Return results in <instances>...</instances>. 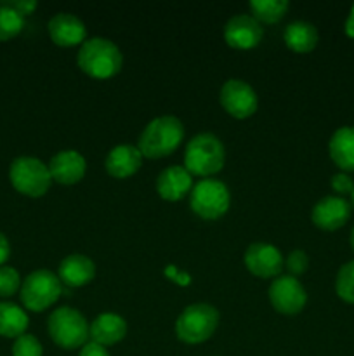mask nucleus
<instances>
[{"mask_svg": "<svg viewBox=\"0 0 354 356\" xmlns=\"http://www.w3.org/2000/svg\"><path fill=\"white\" fill-rule=\"evenodd\" d=\"M44 348L40 341L31 334H23L17 339H14L12 344V356H42Z\"/></svg>", "mask_w": 354, "mask_h": 356, "instance_id": "27", "label": "nucleus"}, {"mask_svg": "<svg viewBox=\"0 0 354 356\" xmlns=\"http://www.w3.org/2000/svg\"><path fill=\"white\" fill-rule=\"evenodd\" d=\"M219 101L226 113L238 120L252 117L259 108V99L253 87L239 79H229L222 83Z\"/></svg>", "mask_w": 354, "mask_h": 356, "instance_id": "9", "label": "nucleus"}, {"mask_svg": "<svg viewBox=\"0 0 354 356\" xmlns=\"http://www.w3.org/2000/svg\"><path fill=\"white\" fill-rule=\"evenodd\" d=\"M127 336V322L117 313H101L89 327V337L92 343L108 348L120 343Z\"/></svg>", "mask_w": 354, "mask_h": 356, "instance_id": "19", "label": "nucleus"}, {"mask_svg": "<svg viewBox=\"0 0 354 356\" xmlns=\"http://www.w3.org/2000/svg\"><path fill=\"white\" fill-rule=\"evenodd\" d=\"M269 302L281 315H297L307 305L304 285L290 275H280L269 285Z\"/></svg>", "mask_w": 354, "mask_h": 356, "instance_id": "10", "label": "nucleus"}, {"mask_svg": "<svg viewBox=\"0 0 354 356\" xmlns=\"http://www.w3.org/2000/svg\"><path fill=\"white\" fill-rule=\"evenodd\" d=\"M184 139V125L174 115H162L149 122L139 136L137 148L144 159L158 160L179 148Z\"/></svg>", "mask_w": 354, "mask_h": 356, "instance_id": "2", "label": "nucleus"}, {"mask_svg": "<svg viewBox=\"0 0 354 356\" xmlns=\"http://www.w3.org/2000/svg\"><path fill=\"white\" fill-rule=\"evenodd\" d=\"M191 211L205 221L221 219L231 205V193L222 181L207 177L198 181L189 195Z\"/></svg>", "mask_w": 354, "mask_h": 356, "instance_id": "8", "label": "nucleus"}, {"mask_svg": "<svg viewBox=\"0 0 354 356\" xmlns=\"http://www.w3.org/2000/svg\"><path fill=\"white\" fill-rule=\"evenodd\" d=\"M9 181L17 193L30 198H40L52 183L49 165L35 156H17L9 167Z\"/></svg>", "mask_w": 354, "mask_h": 356, "instance_id": "6", "label": "nucleus"}, {"mask_svg": "<svg viewBox=\"0 0 354 356\" xmlns=\"http://www.w3.org/2000/svg\"><path fill=\"white\" fill-rule=\"evenodd\" d=\"M9 256H10V243L9 240H7V236L0 232V266H3V264L7 263Z\"/></svg>", "mask_w": 354, "mask_h": 356, "instance_id": "33", "label": "nucleus"}, {"mask_svg": "<svg viewBox=\"0 0 354 356\" xmlns=\"http://www.w3.org/2000/svg\"><path fill=\"white\" fill-rule=\"evenodd\" d=\"M328 153L342 172H354V127L337 129L330 138Z\"/></svg>", "mask_w": 354, "mask_h": 356, "instance_id": "20", "label": "nucleus"}, {"mask_svg": "<svg viewBox=\"0 0 354 356\" xmlns=\"http://www.w3.org/2000/svg\"><path fill=\"white\" fill-rule=\"evenodd\" d=\"M21 289L19 271L12 266H0V298H10Z\"/></svg>", "mask_w": 354, "mask_h": 356, "instance_id": "26", "label": "nucleus"}, {"mask_svg": "<svg viewBox=\"0 0 354 356\" xmlns=\"http://www.w3.org/2000/svg\"><path fill=\"white\" fill-rule=\"evenodd\" d=\"M226 162V149L221 139L212 132H200L189 139L184 152V169L191 176L212 177L221 172Z\"/></svg>", "mask_w": 354, "mask_h": 356, "instance_id": "3", "label": "nucleus"}, {"mask_svg": "<svg viewBox=\"0 0 354 356\" xmlns=\"http://www.w3.org/2000/svg\"><path fill=\"white\" fill-rule=\"evenodd\" d=\"M62 284L56 273L49 270L31 271L21 284L19 298L26 309L35 313L45 312L61 298Z\"/></svg>", "mask_w": 354, "mask_h": 356, "instance_id": "7", "label": "nucleus"}, {"mask_svg": "<svg viewBox=\"0 0 354 356\" xmlns=\"http://www.w3.org/2000/svg\"><path fill=\"white\" fill-rule=\"evenodd\" d=\"M78 356H110V353H108V350L104 346L90 341V343H87L85 346L80 350Z\"/></svg>", "mask_w": 354, "mask_h": 356, "instance_id": "31", "label": "nucleus"}, {"mask_svg": "<svg viewBox=\"0 0 354 356\" xmlns=\"http://www.w3.org/2000/svg\"><path fill=\"white\" fill-rule=\"evenodd\" d=\"M165 275L169 278H172L174 282H177L179 285H187L191 282V277L187 273H180V271L176 270V266H169L165 270Z\"/></svg>", "mask_w": 354, "mask_h": 356, "instance_id": "32", "label": "nucleus"}, {"mask_svg": "<svg viewBox=\"0 0 354 356\" xmlns=\"http://www.w3.org/2000/svg\"><path fill=\"white\" fill-rule=\"evenodd\" d=\"M47 31L51 40L59 47H75L87 40V28L80 17L69 13H58L49 19Z\"/></svg>", "mask_w": 354, "mask_h": 356, "instance_id": "15", "label": "nucleus"}, {"mask_svg": "<svg viewBox=\"0 0 354 356\" xmlns=\"http://www.w3.org/2000/svg\"><path fill=\"white\" fill-rule=\"evenodd\" d=\"M217 309L208 302H194L184 308L176 320V336L184 344H201L210 339L219 327Z\"/></svg>", "mask_w": 354, "mask_h": 356, "instance_id": "4", "label": "nucleus"}, {"mask_svg": "<svg viewBox=\"0 0 354 356\" xmlns=\"http://www.w3.org/2000/svg\"><path fill=\"white\" fill-rule=\"evenodd\" d=\"M288 9H290V3L287 0H252L250 2L252 16L264 24H274L281 21Z\"/></svg>", "mask_w": 354, "mask_h": 356, "instance_id": "23", "label": "nucleus"}, {"mask_svg": "<svg viewBox=\"0 0 354 356\" xmlns=\"http://www.w3.org/2000/svg\"><path fill=\"white\" fill-rule=\"evenodd\" d=\"M245 268L257 278H276L285 268L280 249L266 242H255L246 247L243 256Z\"/></svg>", "mask_w": 354, "mask_h": 356, "instance_id": "11", "label": "nucleus"}, {"mask_svg": "<svg viewBox=\"0 0 354 356\" xmlns=\"http://www.w3.org/2000/svg\"><path fill=\"white\" fill-rule=\"evenodd\" d=\"M353 214V205L346 198L328 195L316 202L311 211V221L323 232H337L347 225Z\"/></svg>", "mask_w": 354, "mask_h": 356, "instance_id": "12", "label": "nucleus"}, {"mask_svg": "<svg viewBox=\"0 0 354 356\" xmlns=\"http://www.w3.org/2000/svg\"><path fill=\"white\" fill-rule=\"evenodd\" d=\"M24 17L10 7L0 3V42H7L23 31Z\"/></svg>", "mask_w": 354, "mask_h": 356, "instance_id": "24", "label": "nucleus"}, {"mask_svg": "<svg viewBox=\"0 0 354 356\" xmlns=\"http://www.w3.org/2000/svg\"><path fill=\"white\" fill-rule=\"evenodd\" d=\"M76 65L85 75L97 80H106L118 75L124 66V56L118 45L110 38H87L76 54Z\"/></svg>", "mask_w": 354, "mask_h": 356, "instance_id": "1", "label": "nucleus"}, {"mask_svg": "<svg viewBox=\"0 0 354 356\" xmlns=\"http://www.w3.org/2000/svg\"><path fill=\"white\" fill-rule=\"evenodd\" d=\"M89 323L87 318L69 306L54 309L47 320V332L52 343L62 350L83 348L89 339Z\"/></svg>", "mask_w": 354, "mask_h": 356, "instance_id": "5", "label": "nucleus"}, {"mask_svg": "<svg viewBox=\"0 0 354 356\" xmlns=\"http://www.w3.org/2000/svg\"><path fill=\"white\" fill-rule=\"evenodd\" d=\"M142 153L134 145H118L108 153L104 169L115 179H127L134 176L142 165Z\"/></svg>", "mask_w": 354, "mask_h": 356, "instance_id": "17", "label": "nucleus"}, {"mask_svg": "<svg viewBox=\"0 0 354 356\" xmlns=\"http://www.w3.org/2000/svg\"><path fill=\"white\" fill-rule=\"evenodd\" d=\"M330 186H332L333 193H337V197L344 198V195L353 193L354 181L347 172H339L332 176V179H330Z\"/></svg>", "mask_w": 354, "mask_h": 356, "instance_id": "29", "label": "nucleus"}, {"mask_svg": "<svg viewBox=\"0 0 354 356\" xmlns=\"http://www.w3.org/2000/svg\"><path fill=\"white\" fill-rule=\"evenodd\" d=\"M344 31H346L347 37L354 38V6L351 7L349 14H347L346 24H344Z\"/></svg>", "mask_w": 354, "mask_h": 356, "instance_id": "34", "label": "nucleus"}, {"mask_svg": "<svg viewBox=\"0 0 354 356\" xmlns=\"http://www.w3.org/2000/svg\"><path fill=\"white\" fill-rule=\"evenodd\" d=\"M193 176L184 165H170L156 177V191L167 202L183 200L193 190Z\"/></svg>", "mask_w": 354, "mask_h": 356, "instance_id": "16", "label": "nucleus"}, {"mask_svg": "<svg viewBox=\"0 0 354 356\" xmlns=\"http://www.w3.org/2000/svg\"><path fill=\"white\" fill-rule=\"evenodd\" d=\"M335 292L344 302L354 305V261L340 266L335 278Z\"/></svg>", "mask_w": 354, "mask_h": 356, "instance_id": "25", "label": "nucleus"}, {"mask_svg": "<svg viewBox=\"0 0 354 356\" xmlns=\"http://www.w3.org/2000/svg\"><path fill=\"white\" fill-rule=\"evenodd\" d=\"M0 3L10 7V9L16 10V13L21 14L23 17L30 16V14L33 13V10L37 9V6H38L35 0H7V2H0Z\"/></svg>", "mask_w": 354, "mask_h": 356, "instance_id": "30", "label": "nucleus"}, {"mask_svg": "<svg viewBox=\"0 0 354 356\" xmlns=\"http://www.w3.org/2000/svg\"><path fill=\"white\" fill-rule=\"evenodd\" d=\"M58 277L62 285L68 287H83L96 278V264L83 254H69L61 261Z\"/></svg>", "mask_w": 354, "mask_h": 356, "instance_id": "18", "label": "nucleus"}, {"mask_svg": "<svg viewBox=\"0 0 354 356\" xmlns=\"http://www.w3.org/2000/svg\"><path fill=\"white\" fill-rule=\"evenodd\" d=\"M262 37V26L250 14H236L224 26L226 44L233 49H238V51H248V49L257 47Z\"/></svg>", "mask_w": 354, "mask_h": 356, "instance_id": "13", "label": "nucleus"}, {"mask_svg": "<svg viewBox=\"0 0 354 356\" xmlns=\"http://www.w3.org/2000/svg\"><path fill=\"white\" fill-rule=\"evenodd\" d=\"M52 181L62 186H73L85 177L87 162L76 149H61L49 162Z\"/></svg>", "mask_w": 354, "mask_h": 356, "instance_id": "14", "label": "nucleus"}, {"mask_svg": "<svg viewBox=\"0 0 354 356\" xmlns=\"http://www.w3.org/2000/svg\"><path fill=\"white\" fill-rule=\"evenodd\" d=\"M351 205H353V209H354V190H353V193H351Z\"/></svg>", "mask_w": 354, "mask_h": 356, "instance_id": "36", "label": "nucleus"}, {"mask_svg": "<svg viewBox=\"0 0 354 356\" xmlns=\"http://www.w3.org/2000/svg\"><path fill=\"white\" fill-rule=\"evenodd\" d=\"M283 40L290 51L298 54H307L318 45L319 33L316 26L307 21H292L283 31Z\"/></svg>", "mask_w": 354, "mask_h": 356, "instance_id": "21", "label": "nucleus"}, {"mask_svg": "<svg viewBox=\"0 0 354 356\" xmlns=\"http://www.w3.org/2000/svg\"><path fill=\"white\" fill-rule=\"evenodd\" d=\"M285 268H287L288 275L290 277L297 278L298 275H304L309 268V256L305 254V250L295 249L285 259Z\"/></svg>", "mask_w": 354, "mask_h": 356, "instance_id": "28", "label": "nucleus"}, {"mask_svg": "<svg viewBox=\"0 0 354 356\" xmlns=\"http://www.w3.org/2000/svg\"><path fill=\"white\" fill-rule=\"evenodd\" d=\"M349 243H351V247H353V250H354V226H353V229H351V236H349Z\"/></svg>", "mask_w": 354, "mask_h": 356, "instance_id": "35", "label": "nucleus"}, {"mask_svg": "<svg viewBox=\"0 0 354 356\" xmlns=\"http://www.w3.org/2000/svg\"><path fill=\"white\" fill-rule=\"evenodd\" d=\"M30 318L21 306L14 302H0V336L7 339H17L26 334Z\"/></svg>", "mask_w": 354, "mask_h": 356, "instance_id": "22", "label": "nucleus"}]
</instances>
